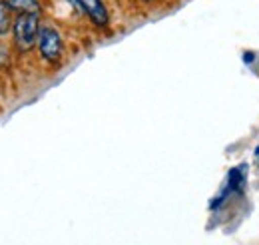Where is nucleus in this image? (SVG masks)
<instances>
[{
  "instance_id": "8",
  "label": "nucleus",
  "mask_w": 259,
  "mask_h": 245,
  "mask_svg": "<svg viewBox=\"0 0 259 245\" xmlns=\"http://www.w3.org/2000/svg\"><path fill=\"white\" fill-rule=\"evenodd\" d=\"M144 2H152V0H144Z\"/></svg>"
},
{
  "instance_id": "3",
  "label": "nucleus",
  "mask_w": 259,
  "mask_h": 245,
  "mask_svg": "<svg viewBox=\"0 0 259 245\" xmlns=\"http://www.w3.org/2000/svg\"><path fill=\"white\" fill-rule=\"evenodd\" d=\"M78 6L90 16V20L96 24V26H108L110 22V14H108V8L102 0H76Z\"/></svg>"
},
{
  "instance_id": "6",
  "label": "nucleus",
  "mask_w": 259,
  "mask_h": 245,
  "mask_svg": "<svg viewBox=\"0 0 259 245\" xmlns=\"http://www.w3.org/2000/svg\"><path fill=\"white\" fill-rule=\"evenodd\" d=\"M12 26V18H10V6L6 2H0V36H6Z\"/></svg>"
},
{
  "instance_id": "5",
  "label": "nucleus",
  "mask_w": 259,
  "mask_h": 245,
  "mask_svg": "<svg viewBox=\"0 0 259 245\" xmlns=\"http://www.w3.org/2000/svg\"><path fill=\"white\" fill-rule=\"evenodd\" d=\"M6 4L10 6V10H16L18 14H38L40 12L38 0H8Z\"/></svg>"
},
{
  "instance_id": "4",
  "label": "nucleus",
  "mask_w": 259,
  "mask_h": 245,
  "mask_svg": "<svg viewBox=\"0 0 259 245\" xmlns=\"http://www.w3.org/2000/svg\"><path fill=\"white\" fill-rule=\"evenodd\" d=\"M245 168L247 166H237L229 172V180H227V189L229 191H233V193L243 191V187H245Z\"/></svg>"
},
{
  "instance_id": "7",
  "label": "nucleus",
  "mask_w": 259,
  "mask_h": 245,
  "mask_svg": "<svg viewBox=\"0 0 259 245\" xmlns=\"http://www.w3.org/2000/svg\"><path fill=\"white\" fill-rule=\"evenodd\" d=\"M255 153H257V155H259V148H257V150H255Z\"/></svg>"
},
{
  "instance_id": "2",
  "label": "nucleus",
  "mask_w": 259,
  "mask_h": 245,
  "mask_svg": "<svg viewBox=\"0 0 259 245\" xmlns=\"http://www.w3.org/2000/svg\"><path fill=\"white\" fill-rule=\"evenodd\" d=\"M38 50L42 54V58L48 62H58L62 56V38L56 28L44 26L38 34Z\"/></svg>"
},
{
  "instance_id": "1",
  "label": "nucleus",
  "mask_w": 259,
  "mask_h": 245,
  "mask_svg": "<svg viewBox=\"0 0 259 245\" xmlns=\"http://www.w3.org/2000/svg\"><path fill=\"white\" fill-rule=\"evenodd\" d=\"M38 14H20L14 20V42L20 52H28L38 42Z\"/></svg>"
}]
</instances>
